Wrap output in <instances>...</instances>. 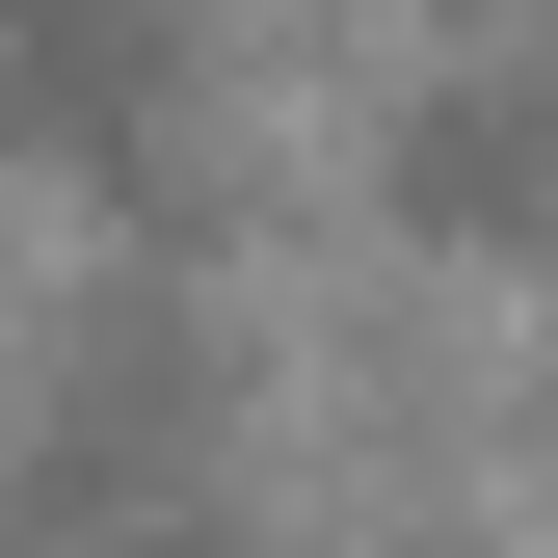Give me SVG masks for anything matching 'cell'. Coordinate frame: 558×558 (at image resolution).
<instances>
[{
	"instance_id": "cell-1",
	"label": "cell",
	"mask_w": 558,
	"mask_h": 558,
	"mask_svg": "<svg viewBox=\"0 0 558 558\" xmlns=\"http://www.w3.org/2000/svg\"><path fill=\"white\" fill-rule=\"evenodd\" d=\"M0 532H27V558H266V506H240V345L160 319V293L81 319V345H53V399H27Z\"/></svg>"
},
{
	"instance_id": "cell-2",
	"label": "cell",
	"mask_w": 558,
	"mask_h": 558,
	"mask_svg": "<svg viewBox=\"0 0 558 558\" xmlns=\"http://www.w3.org/2000/svg\"><path fill=\"white\" fill-rule=\"evenodd\" d=\"M373 186H399V240L532 266V240H558V27H478V53H426V81H399V133H373Z\"/></svg>"
}]
</instances>
